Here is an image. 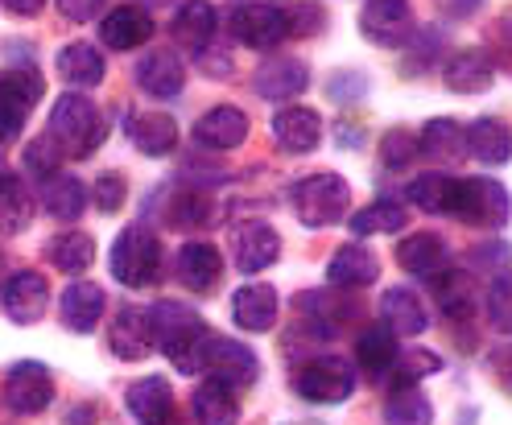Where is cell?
<instances>
[{
  "mask_svg": "<svg viewBox=\"0 0 512 425\" xmlns=\"http://www.w3.org/2000/svg\"><path fill=\"white\" fill-rule=\"evenodd\" d=\"M153 326V343L182 376H203L207 372V355L215 343V331L199 318V310H190L182 302H157L149 310Z\"/></svg>",
  "mask_w": 512,
  "mask_h": 425,
  "instance_id": "cell-1",
  "label": "cell"
},
{
  "mask_svg": "<svg viewBox=\"0 0 512 425\" xmlns=\"http://www.w3.org/2000/svg\"><path fill=\"white\" fill-rule=\"evenodd\" d=\"M104 133H108V124H104L100 108H95L87 95L67 91L50 112V133L46 137L62 149V157H91L95 145L104 141Z\"/></svg>",
  "mask_w": 512,
  "mask_h": 425,
  "instance_id": "cell-2",
  "label": "cell"
},
{
  "mask_svg": "<svg viewBox=\"0 0 512 425\" xmlns=\"http://www.w3.org/2000/svg\"><path fill=\"white\" fill-rule=\"evenodd\" d=\"M108 269H112V277L120 285L145 289V285L157 281V269H162V244H157V236L149 232L145 223L124 227V232L116 236V244H112Z\"/></svg>",
  "mask_w": 512,
  "mask_h": 425,
  "instance_id": "cell-3",
  "label": "cell"
},
{
  "mask_svg": "<svg viewBox=\"0 0 512 425\" xmlns=\"http://www.w3.org/2000/svg\"><path fill=\"white\" fill-rule=\"evenodd\" d=\"M290 203L306 227H331L351 211V186L339 174H310L290 186Z\"/></svg>",
  "mask_w": 512,
  "mask_h": 425,
  "instance_id": "cell-4",
  "label": "cell"
},
{
  "mask_svg": "<svg viewBox=\"0 0 512 425\" xmlns=\"http://www.w3.org/2000/svg\"><path fill=\"white\" fill-rule=\"evenodd\" d=\"M228 29L232 38L248 50H273L281 46L285 38L294 34L290 25V9L277 5V0H261V5H240L232 17H228Z\"/></svg>",
  "mask_w": 512,
  "mask_h": 425,
  "instance_id": "cell-5",
  "label": "cell"
},
{
  "mask_svg": "<svg viewBox=\"0 0 512 425\" xmlns=\"http://www.w3.org/2000/svg\"><path fill=\"white\" fill-rule=\"evenodd\" d=\"M294 392L314 405H339L356 392V368L343 355H318L294 376Z\"/></svg>",
  "mask_w": 512,
  "mask_h": 425,
  "instance_id": "cell-6",
  "label": "cell"
},
{
  "mask_svg": "<svg viewBox=\"0 0 512 425\" xmlns=\"http://www.w3.org/2000/svg\"><path fill=\"white\" fill-rule=\"evenodd\" d=\"M455 215L471 227H504L512 215V194L496 178H459Z\"/></svg>",
  "mask_w": 512,
  "mask_h": 425,
  "instance_id": "cell-7",
  "label": "cell"
},
{
  "mask_svg": "<svg viewBox=\"0 0 512 425\" xmlns=\"http://www.w3.org/2000/svg\"><path fill=\"white\" fill-rule=\"evenodd\" d=\"M54 401V376L38 359H17V364L5 372V405L13 413H42Z\"/></svg>",
  "mask_w": 512,
  "mask_h": 425,
  "instance_id": "cell-8",
  "label": "cell"
},
{
  "mask_svg": "<svg viewBox=\"0 0 512 425\" xmlns=\"http://www.w3.org/2000/svg\"><path fill=\"white\" fill-rule=\"evenodd\" d=\"M277 256H281V236L269 223L248 219V223L232 227V260H236L240 273H261V269L273 265Z\"/></svg>",
  "mask_w": 512,
  "mask_h": 425,
  "instance_id": "cell-9",
  "label": "cell"
},
{
  "mask_svg": "<svg viewBox=\"0 0 512 425\" xmlns=\"http://www.w3.org/2000/svg\"><path fill=\"white\" fill-rule=\"evenodd\" d=\"M360 29H364V38L376 42V46H401L409 38V29H413L409 0H364Z\"/></svg>",
  "mask_w": 512,
  "mask_h": 425,
  "instance_id": "cell-10",
  "label": "cell"
},
{
  "mask_svg": "<svg viewBox=\"0 0 512 425\" xmlns=\"http://www.w3.org/2000/svg\"><path fill=\"white\" fill-rule=\"evenodd\" d=\"M256 376H261V364H256V355L244 347V343H232V339H219L211 343V355H207V380H219L228 388H248Z\"/></svg>",
  "mask_w": 512,
  "mask_h": 425,
  "instance_id": "cell-11",
  "label": "cell"
},
{
  "mask_svg": "<svg viewBox=\"0 0 512 425\" xmlns=\"http://www.w3.org/2000/svg\"><path fill=\"white\" fill-rule=\"evenodd\" d=\"M244 141H248V116L236 104H219L207 116H199V124H195V145L199 149L228 153V149H236Z\"/></svg>",
  "mask_w": 512,
  "mask_h": 425,
  "instance_id": "cell-12",
  "label": "cell"
},
{
  "mask_svg": "<svg viewBox=\"0 0 512 425\" xmlns=\"http://www.w3.org/2000/svg\"><path fill=\"white\" fill-rule=\"evenodd\" d=\"M137 87L153 100H174L186 87V67L174 50H149L141 62H137Z\"/></svg>",
  "mask_w": 512,
  "mask_h": 425,
  "instance_id": "cell-13",
  "label": "cell"
},
{
  "mask_svg": "<svg viewBox=\"0 0 512 425\" xmlns=\"http://www.w3.org/2000/svg\"><path fill=\"white\" fill-rule=\"evenodd\" d=\"M124 133L145 157H170L178 145V124L170 112H128Z\"/></svg>",
  "mask_w": 512,
  "mask_h": 425,
  "instance_id": "cell-14",
  "label": "cell"
},
{
  "mask_svg": "<svg viewBox=\"0 0 512 425\" xmlns=\"http://www.w3.org/2000/svg\"><path fill=\"white\" fill-rule=\"evenodd\" d=\"M128 413L137 425H174V388L166 376H145L128 388Z\"/></svg>",
  "mask_w": 512,
  "mask_h": 425,
  "instance_id": "cell-15",
  "label": "cell"
},
{
  "mask_svg": "<svg viewBox=\"0 0 512 425\" xmlns=\"http://www.w3.org/2000/svg\"><path fill=\"white\" fill-rule=\"evenodd\" d=\"M273 137L285 153H310L323 141V120H318L314 108H302V104H290L273 116Z\"/></svg>",
  "mask_w": 512,
  "mask_h": 425,
  "instance_id": "cell-16",
  "label": "cell"
},
{
  "mask_svg": "<svg viewBox=\"0 0 512 425\" xmlns=\"http://www.w3.org/2000/svg\"><path fill=\"white\" fill-rule=\"evenodd\" d=\"M153 17L141 5H120L100 21V42L108 50H137L153 38Z\"/></svg>",
  "mask_w": 512,
  "mask_h": 425,
  "instance_id": "cell-17",
  "label": "cell"
},
{
  "mask_svg": "<svg viewBox=\"0 0 512 425\" xmlns=\"http://www.w3.org/2000/svg\"><path fill=\"white\" fill-rule=\"evenodd\" d=\"M310 83V67L298 58H269L261 71L252 75V87L261 100H294Z\"/></svg>",
  "mask_w": 512,
  "mask_h": 425,
  "instance_id": "cell-18",
  "label": "cell"
},
{
  "mask_svg": "<svg viewBox=\"0 0 512 425\" xmlns=\"http://www.w3.org/2000/svg\"><path fill=\"white\" fill-rule=\"evenodd\" d=\"M219 277H223V256H219L215 244H207V240L182 244V252H178V281H182L186 289L211 293V289L219 285Z\"/></svg>",
  "mask_w": 512,
  "mask_h": 425,
  "instance_id": "cell-19",
  "label": "cell"
},
{
  "mask_svg": "<svg viewBox=\"0 0 512 425\" xmlns=\"http://www.w3.org/2000/svg\"><path fill=\"white\" fill-rule=\"evenodd\" d=\"M232 322L240 326V331H252L261 335L269 331V326L277 322V289L273 285H244L232 293Z\"/></svg>",
  "mask_w": 512,
  "mask_h": 425,
  "instance_id": "cell-20",
  "label": "cell"
},
{
  "mask_svg": "<svg viewBox=\"0 0 512 425\" xmlns=\"http://www.w3.org/2000/svg\"><path fill=\"white\" fill-rule=\"evenodd\" d=\"M380 277V260L372 248L364 244H343L335 256H331V265H327V281L331 289H364Z\"/></svg>",
  "mask_w": 512,
  "mask_h": 425,
  "instance_id": "cell-21",
  "label": "cell"
},
{
  "mask_svg": "<svg viewBox=\"0 0 512 425\" xmlns=\"http://www.w3.org/2000/svg\"><path fill=\"white\" fill-rule=\"evenodd\" d=\"M149 343H153V326H149V314L141 310H116L112 326H108V347L116 359H128V364H137V359L149 355Z\"/></svg>",
  "mask_w": 512,
  "mask_h": 425,
  "instance_id": "cell-22",
  "label": "cell"
},
{
  "mask_svg": "<svg viewBox=\"0 0 512 425\" xmlns=\"http://www.w3.org/2000/svg\"><path fill=\"white\" fill-rule=\"evenodd\" d=\"M442 79L455 95H484L496 83V67L484 50H459L451 62H446Z\"/></svg>",
  "mask_w": 512,
  "mask_h": 425,
  "instance_id": "cell-23",
  "label": "cell"
},
{
  "mask_svg": "<svg viewBox=\"0 0 512 425\" xmlns=\"http://www.w3.org/2000/svg\"><path fill=\"white\" fill-rule=\"evenodd\" d=\"M467 149L484 166H508L512 161V124L500 116H479L467 128Z\"/></svg>",
  "mask_w": 512,
  "mask_h": 425,
  "instance_id": "cell-24",
  "label": "cell"
},
{
  "mask_svg": "<svg viewBox=\"0 0 512 425\" xmlns=\"http://www.w3.org/2000/svg\"><path fill=\"white\" fill-rule=\"evenodd\" d=\"M46 302H50L46 277L29 273V269H21V273L9 277V285H5V314H9L13 322H21V326H25V322H38L42 310H46Z\"/></svg>",
  "mask_w": 512,
  "mask_h": 425,
  "instance_id": "cell-25",
  "label": "cell"
},
{
  "mask_svg": "<svg viewBox=\"0 0 512 425\" xmlns=\"http://www.w3.org/2000/svg\"><path fill=\"white\" fill-rule=\"evenodd\" d=\"M104 306H108V293L95 281H71L67 293H62V322H67L71 331L87 335V331L100 326Z\"/></svg>",
  "mask_w": 512,
  "mask_h": 425,
  "instance_id": "cell-26",
  "label": "cell"
},
{
  "mask_svg": "<svg viewBox=\"0 0 512 425\" xmlns=\"http://www.w3.org/2000/svg\"><path fill=\"white\" fill-rule=\"evenodd\" d=\"M170 34L182 50H195L203 54L215 38V9H211V0H182L174 21H170Z\"/></svg>",
  "mask_w": 512,
  "mask_h": 425,
  "instance_id": "cell-27",
  "label": "cell"
},
{
  "mask_svg": "<svg viewBox=\"0 0 512 425\" xmlns=\"http://www.w3.org/2000/svg\"><path fill=\"white\" fill-rule=\"evenodd\" d=\"M356 359H360V368L368 372V376H389L393 368H397V331L389 322H368L364 331H360V339H356Z\"/></svg>",
  "mask_w": 512,
  "mask_h": 425,
  "instance_id": "cell-28",
  "label": "cell"
},
{
  "mask_svg": "<svg viewBox=\"0 0 512 425\" xmlns=\"http://www.w3.org/2000/svg\"><path fill=\"white\" fill-rule=\"evenodd\" d=\"M380 318L389 322L401 339L422 335V331H426V322H430V314H426L422 298H418L413 289H405V285L384 289V298H380Z\"/></svg>",
  "mask_w": 512,
  "mask_h": 425,
  "instance_id": "cell-29",
  "label": "cell"
},
{
  "mask_svg": "<svg viewBox=\"0 0 512 425\" xmlns=\"http://www.w3.org/2000/svg\"><path fill=\"white\" fill-rule=\"evenodd\" d=\"M54 67H58V75L67 79L71 87H100V83H104V75H108L104 54L95 50L91 42H67V46L58 50Z\"/></svg>",
  "mask_w": 512,
  "mask_h": 425,
  "instance_id": "cell-30",
  "label": "cell"
},
{
  "mask_svg": "<svg viewBox=\"0 0 512 425\" xmlns=\"http://www.w3.org/2000/svg\"><path fill=\"white\" fill-rule=\"evenodd\" d=\"M397 265L413 277H434L446 265V240L434 232H413L397 244Z\"/></svg>",
  "mask_w": 512,
  "mask_h": 425,
  "instance_id": "cell-31",
  "label": "cell"
},
{
  "mask_svg": "<svg viewBox=\"0 0 512 425\" xmlns=\"http://www.w3.org/2000/svg\"><path fill=\"white\" fill-rule=\"evenodd\" d=\"M190 405H195V421L199 425H236L240 421L236 388L219 384V380H203L195 388V397H190Z\"/></svg>",
  "mask_w": 512,
  "mask_h": 425,
  "instance_id": "cell-32",
  "label": "cell"
},
{
  "mask_svg": "<svg viewBox=\"0 0 512 425\" xmlns=\"http://www.w3.org/2000/svg\"><path fill=\"white\" fill-rule=\"evenodd\" d=\"M409 203L422 207L430 215H455V199H459V178L451 174H422L409 182Z\"/></svg>",
  "mask_w": 512,
  "mask_h": 425,
  "instance_id": "cell-33",
  "label": "cell"
},
{
  "mask_svg": "<svg viewBox=\"0 0 512 425\" xmlns=\"http://www.w3.org/2000/svg\"><path fill=\"white\" fill-rule=\"evenodd\" d=\"M42 203L54 219H79L87 211V186L75 174H54L42 182Z\"/></svg>",
  "mask_w": 512,
  "mask_h": 425,
  "instance_id": "cell-34",
  "label": "cell"
},
{
  "mask_svg": "<svg viewBox=\"0 0 512 425\" xmlns=\"http://www.w3.org/2000/svg\"><path fill=\"white\" fill-rule=\"evenodd\" d=\"M46 256H50V265H54V269L79 277V273L91 269L95 244H91V236H83V232H62V236H54V240L46 244Z\"/></svg>",
  "mask_w": 512,
  "mask_h": 425,
  "instance_id": "cell-35",
  "label": "cell"
},
{
  "mask_svg": "<svg viewBox=\"0 0 512 425\" xmlns=\"http://www.w3.org/2000/svg\"><path fill=\"white\" fill-rule=\"evenodd\" d=\"M418 141H422V153L434 157V161H459L463 153H471L467 149V133L455 120H430Z\"/></svg>",
  "mask_w": 512,
  "mask_h": 425,
  "instance_id": "cell-36",
  "label": "cell"
},
{
  "mask_svg": "<svg viewBox=\"0 0 512 425\" xmlns=\"http://www.w3.org/2000/svg\"><path fill=\"white\" fill-rule=\"evenodd\" d=\"M347 223H351V232H356V236H380V232L393 236V232H401V227H405V211L393 199H376L364 211L351 215Z\"/></svg>",
  "mask_w": 512,
  "mask_h": 425,
  "instance_id": "cell-37",
  "label": "cell"
},
{
  "mask_svg": "<svg viewBox=\"0 0 512 425\" xmlns=\"http://www.w3.org/2000/svg\"><path fill=\"white\" fill-rule=\"evenodd\" d=\"M384 421L389 425H430L434 409L422 388H393L389 405H384Z\"/></svg>",
  "mask_w": 512,
  "mask_h": 425,
  "instance_id": "cell-38",
  "label": "cell"
},
{
  "mask_svg": "<svg viewBox=\"0 0 512 425\" xmlns=\"http://www.w3.org/2000/svg\"><path fill=\"white\" fill-rule=\"evenodd\" d=\"M298 310H306V318H314L318 326H323V335L339 331V326L351 318V302H331V293L327 289H318V293H302L298 298Z\"/></svg>",
  "mask_w": 512,
  "mask_h": 425,
  "instance_id": "cell-39",
  "label": "cell"
},
{
  "mask_svg": "<svg viewBox=\"0 0 512 425\" xmlns=\"http://www.w3.org/2000/svg\"><path fill=\"white\" fill-rule=\"evenodd\" d=\"M430 285H434L438 306L451 318L471 314V281H467V273H434Z\"/></svg>",
  "mask_w": 512,
  "mask_h": 425,
  "instance_id": "cell-40",
  "label": "cell"
},
{
  "mask_svg": "<svg viewBox=\"0 0 512 425\" xmlns=\"http://www.w3.org/2000/svg\"><path fill=\"white\" fill-rule=\"evenodd\" d=\"M29 219H34V199H29L21 174H5V232H21Z\"/></svg>",
  "mask_w": 512,
  "mask_h": 425,
  "instance_id": "cell-41",
  "label": "cell"
},
{
  "mask_svg": "<svg viewBox=\"0 0 512 425\" xmlns=\"http://www.w3.org/2000/svg\"><path fill=\"white\" fill-rule=\"evenodd\" d=\"M422 153V141L409 133V128H389L384 133V141H380V166H389V170H401V166H409L413 157Z\"/></svg>",
  "mask_w": 512,
  "mask_h": 425,
  "instance_id": "cell-42",
  "label": "cell"
},
{
  "mask_svg": "<svg viewBox=\"0 0 512 425\" xmlns=\"http://www.w3.org/2000/svg\"><path fill=\"white\" fill-rule=\"evenodd\" d=\"M434 372H442V359L434 355V351H409V355H401L397 359V368H393V388H413L422 376H434Z\"/></svg>",
  "mask_w": 512,
  "mask_h": 425,
  "instance_id": "cell-43",
  "label": "cell"
},
{
  "mask_svg": "<svg viewBox=\"0 0 512 425\" xmlns=\"http://www.w3.org/2000/svg\"><path fill=\"white\" fill-rule=\"evenodd\" d=\"M21 161H25V170L34 174V178H42V182H50L54 174H62V170H58L62 149H58L50 137H46V141H34V145H25V157H21Z\"/></svg>",
  "mask_w": 512,
  "mask_h": 425,
  "instance_id": "cell-44",
  "label": "cell"
},
{
  "mask_svg": "<svg viewBox=\"0 0 512 425\" xmlns=\"http://www.w3.org/2000/svg\"><path fill=\"white\" fill-rule=\"evenodd\" d=\"M166 219L174 227H195V223L207 219V199H203V194H195V190H190V194H174Z\"/></svg>",
  "mask_w": 512,
  "mask_h": 425,
  "instance_id": "cell-45",
  "label": "cell"
},
{
  "mask_svg": "<svg viewBox=\"0 0 512 425\" xmlns=\"http://www.w3.org/2000/svg\"><path fill=\"white\" fill-rule=\"evenodd\" d=\"M124 199H128L124 174H116V170L100 174V182H95V203H100V211H104V215H116V211L124 207Z\"/></svg>",
  "mask_w": 512,
  "mask_h": 425,
  "instance_id": "cell-46",
  "label": "cell"
},
{
  "mask_svg": "<svg viewBox=\"0 0 512 425\" xmlns=\"http://www.w3.org/2000/svg\"><path fill=\"white\" fill-rule=\"evenodd\" d=\"M488 306H492L496 326H504V331H512V273H496L492 293H488Z\"/></svg>",
  "mask_w": 512,
  "mask_h": 425,
  "instance_id": "cell-47",
  "label": "cell"
},
{
  "mask_svg": "<svg viewBox=\"0 0 512 425\" xmlns=\"http://www.w3.org/2000/svg\"><path fill=\"white\" fill-rule=\"evenodd\" d=\"M285 9H290L294 34H318V29H323V9H318L314 0H298V5H285Z\"/></svg>",
  "mask_w": 512,
  "mask_h": 425,
  "instance_id": "cell-48",
  "label": "cell"
},
{
  "mask_svg": "<svg viewBox=\"0 0 512 425\" xmlns=\"http://www.w3.org/2000/svg\"><path fill=\"white\" fill-rule=\"evenodd\" d=\"M25 116H29V104L21 100V95L5 91V120H0V128H5V141H17V137H21Z\"/></svg>",
  "mask_w": 512,
  "mask_h": 425,
  "instance_id": "cell-49",
  "label": "cell"
},
{
  "mask_svg": "<svg viewBox=\"0 0 512 425\" xmlns=\"http://www.w3.org/2000/svg\"><path fill=\"white\" fill-rule=\"evenodd\" d=\"M54 5H58V13L67 21L83 25V21H95V13L104 9V0H54Z\"/></svg>",
  "mask_w": 512,
  "mask_h": 425,
  "instance_id": "cell-50",
  "label": "cell"
},
{
  "mask_svg": "<svg viewBox=\"0 0 512 425\" xmlns=\"http://www.w3.org/2000/svg\"><path fill=\"white\" fill-rule=\"evenodd\" d=\"M42 5H46V0H5V9H9L13 17H38Z\"/></svg>",
  "mask_w": 512,
  "mask_h": 425,
  "instance_id": "cell-51",
  "label": "cell"
},
{
  "mask_svg": "<svg viewBox=\"0 0 512 425\" xmlns=\"http://www.w3.org/2000/svg\"><path fill=\"white\" fill-rule=\"evenodd\" d=\"M67 425H91V409H83V413H75V417H67Z\"/></svg>",
  "mask_w": 512,
  "mask_h": 425,
  "instance_id": "cell-52",
  "label": "cell"
}]
</instances>
